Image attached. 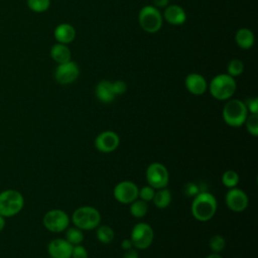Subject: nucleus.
I'll use <instances>...</instances> for the list:
<instances>
[{"label": "nucleus", "mask_w": 258, "mask_h": 258, "mask_svg": "<svg viewBox=\"0 0 258 258\" xmlns=\"http://www.w3.org/2000/svg\"><path fill=\"white\" fill-rule=\"evenodd\" d=\"M217 200L209 191H200L194 197L190 211L192 217L201 222L211 220L217 211Z\"/></svg>", "instance_id": "1"}, {"label": "nucleus", "mask_w": 258, "mask_h": 258, "mask_svg": "<svg viewBox=\"0 0 258 258\" xmlns=\"http://www.w3.org/2000/svg\"><path fill=\"white\" fill-rule=\"evenodd\" d=\"M236 82L228 74H220L214 77L210 83L211 95L220 101L230 99L236 92Z\"/></svg>", "instance_id": "2"}, {"label": "nucleus", "mask_w": 258, "mask_h": 258, "mask_svg": "<svg viewBox=\"0 0 258 258\" xmlns=\"http://www.w3.org/2000/svg\"><path fill=\"white\" fill-rule=\"evenodd\" d=\"M222 116L227 125L231 127H240L244 124L248 116V110L244 102L238 99H233L225 104Z\"/></svg>", "instance_id": "3"}, {"label": "nucleus", "mask_w": 258, "mask_h": 258, "mask_svg": "<svg viewBox=\"0 0 258 258\" xmlns=\"http://www.w3.org/2000/svg\"><path fill=\"white\" fill-rule=\"evenodd\" d=\"M24 206L22 194L16 189H5L0 192V215L4 218L17 215Z\"/></svg>", "instance_id": "4"}, {"label": "nucleus", "mask_w": 258, "mask_h": 258, "mask_svg": "<svg viewBox=\"0 0 258 258\" xmlns=\"http://www.w3.org/2000/svg\"><path fill=\"white\" fill-rule=\"evenodd\" d=\"M75 227L81 230L96 229L101 222V215L97 209L91 206L78 208L72 217Z\"/></svg>", "instance_id": "5"}, {"label": "nucleus", "mask_w": 258, "mask_h": 258, "mask_svg": "<svg viewBox=\"0 0 258 258\" xmlns=\"http://www.w3.org/2000/svg\"><path fill=\"white\" fill-rule=\"evenodd\" d=\"M138 21L145 32L155 33L162 26V15L158 8L153 5H146L140 9Z\"/></svg>", "instance_id": "6"}, {"label": "nucleus", "mask_w": 258, "mask_h": 258, "mask_svg": "<svg viewBox=\"0 0 258 258\" xmlns=\"http://www.w3.org/2000/svg\"><path fill=\"white\" fill-rule=\"evenodd\" d=\"M146 180L148 185L154 189L166 187L169 181V173L167 168L160 162H152L146 169Z\"/></svg>", "instance_id": "7"}, {"label": "nucleus", "mask_w": 258, "mask_h": 258, "mask_svg": "<svg viewBox=\"0 0 258 258\" xmlns=\"http://www.w3.org/2000/svg\"><path fill=\"white\" fill-rule=\"evenodd\" d=\"M153 230L150 225L146 223H137L134 225L130 235V240L133 247L139 250L147 249L153 242Z\"/></svg>", "instance_id": "8"}, {"label": "nucleus", "mask_w": 258, "mask_h": 258, "mask_svg": "<svg viewBox=\"0 0 258 258\" xmlns=\"http://www.w3.org/2000/svg\"><path fill=\"white\" fill-rule=\"evenodd\" d=\"M42 223L49 232L60 233L69 227L70 218L64 211L53 209L44 214Z\"/></svg>", "instance_id": "9"}, {"label": "nucleus", "mask_w": 258, "mask_h": 258, "mask_svg": "<svg viewBox=\"0 0 258 258\" xmlns=\"http://www.w3.org/2000/svg\"><path fill=\"white\" fill-rule=\"evenodd\" d=\"M79 75V66L74 60L58 63L54 70V79L60 85H69L74 83L78 79Z\"/></svg>", "instance_id": "10"}, {"label": "nucleus", "mask_w": 258, "mask_h": 258, "mask_svg": "<svg viewBox=\"0 0 258 258\" xmlns=\"http://www.w3.org/2000/svg\"><path fill=\"white\" fill-rule=\"evenodd\" d=\"M139 188L137 184L130 180H123L117 183L113 189L116 201L121 204H130L138 198Z\"/></svg>", "instance_id": "11"}, {"label": "nucleus", "mask_w": 258, "mask_h": 258, "mask_svg": "<svg viewBox=\"0 0 258 258\" xmlns=\"http://www.w3.org/2000/svg\"><path fill=\"white\" fill-rule=\"evenodd\" d=\"M120 139L116 132L107 130L99 133L95 138V147L103 153H110L117 149Z\"/></svg>", "instance_id": "12"}, {"label": "nucleus", "mask_w": 258, "mask_h": 258, "mask_svg": "<svg viewBox=\"0 0 258 258\" xmlns=\"http://www.w3.org/2000/svg\"><path fill=\"white\" fill-rule=\"evenodd\" d=\"M225 202L227 207L233 212H242L248 206V197L247 195L240 188L232 187L226 192Z\"/></svg>", "instance_id": "13"}, {"label": "nucleus", "mask_w": 258, "mask_h": 258, "mask_svg": "<svg viewBox=\"0 0 258 258\" xmlns=\"http://www.w3.org/2000/svg\"><path fill=\"white\" fill-rule=\"evenodd\" d=\"M73 245L66 239H53L47 245V252L53 258H71Z\"/></svg>", "instance_id": "14"}, {"label": "nucleus", "mask_w": 258, "mask_h": 258, "mask_svg": "<svg viewBox=\"0 0 258 258\" xmlns=\"http://www.w3.org/2000/svg\"><path fill=\"white\" fill-rule=\"evenodd\" d=\"M184 85L186 90L196 96L203 95L207 89H208V84L206 79L197 73H191L188 74L184 80Z\"/></svg>", "instance_id": "15"}, {"label": "nucleus", "mask_w": 258, "mask_h": 258, "mask_svg": "<svg viewBox=\"0 0 258 258\" xmlns=\"http://www.w3.org/2000/svg\"><path fill=\"white\" fill-rule=\"evenodd\" d=\"M164 19L171 25H181L186 20V14L179 5H167L163 12Z\"/></svg>", "instance_id": "16"}, {"label": "nucleus", "mask_w": 258, "mask_h": 258, "mask_svg": "<svg viewBox=\"0 0 258 258\" xmlns=\"http://www.w3.org/2000/svg\"><path fill=\"white\" fill-rule=\"evenodd\" d=\"M95 95L97 99L104 104L111 103L116 97L112 89V83L108 80H102L97 84L95 88Z\"/></svg>", "instance_id": "17"}, {"label": "nucleus", "mask_w": 258, "mask_h": 258, "mask_svg": "<svg viewBox=\"0 0 258 258\" xmlns=\"http://www.w3.org/2000/svg\"><path fill=\"white\" fill-rule=\"evenodd\" d=\"M53 35L57 42L68 44L75 39L76 29L69 23H60L55 27Z\"/></svg>", "instance_id": "18"}, {"label": "nucleus", "mask_w": 258, "mask_h": 258, "mask_svg": "<svg viewBox=\"0 0 258 258\" xmlns=\"http://www.w3.org/2000/svg\"><path fill=\"white\" fill-rule=\"evenodd\" d=\"M50 56L57 63H63L72 60V52L67 44L55 43L50 48Z\"/></svg>", "instance_id": "19"}, {"label": "nucleus", "mask_w": 258, "mask_h": 258, "mask_svg": "<svg viewBox=\"0 0 258 258\" xmlns=\"http://www.w3.org/2000/svg\"><path fill=\"white\" fill-rule=\"evenodd\" d=\"M235 40L237 45L242 49H249L254 44V34L248 28H240L235 34Z\"/></svg>", "instance_id": "20"}, {"label": "nucleus", "mask_w": 258, "mask_h": 258, "mask_svg": "<svg viewBox=\"0 0 258 258\" xmlns=\"http://www.w3.org/2000/svg\"><path fill=\"white\" fill-rule=\"evenodd\" d=\"M152 201L156 208L165 209L169 206L171 202V192L166 187L159 188L157 191L154 192Z\"/></svg>", "instance_id": "21"}, {"label": "nucleus", "mask_w": 258, "mask_h": 258, "mask_svg": "<svg viewBox=\"0 0 258 258\" xmlns=\"http://www.w3.org/2000/svg\"><path fill=\"white\" fill-rule=\"evenodd\" d=\"M129 211H130V214L134 218H138V219L143 218L147 214V211H148L147 202L136 199L135 201L130 203Z\"/></svg>", "instance_id": "22"}, {"label": "nucleus", "mask_w": 258, "mask_h": 258, "mask_svg": "<svg viewBox=\"0 0 258 258\" xmlns=\"http://www.w3.org/2000/svg\"><path fill=\"white\" fill-rule=\"evenodd\" d=\"M114 236H115L114 231L110 226L102 225V226L97 227L96 237L101 243H103V244L111 243L114 239Z\"/></svg>", "instance_id": "23"}, {"label": "nucleus", "mask_w": 258, "mask_h": 258, "mask_svg": "<svg viewBox=\"0 0 258 258\" xmlns=\"http://www.w3.org/2000/svg\"><path fill=\"white\" fill-rule=\"evenodd\" d=\"M66 240L69 243H71L73 246L79 245L84 240V234L81 229L77 227H72V228H69L66 232Z\"/></svg>", "instance_id": "24"}, {"label": "nucleus", "mask_w": 258, "mask_h": 258, "mask_svg": "<svg viewBox=\"0 0 258 258\" xmlns=\"http://www.w3.org/2000/svg\"><path fill=\"white\" fill-rule=\"evenodd\" d=\"M239 182V175L235 170H226L222 175V183L228 187H235Z\"/></svg>", "instance_id": "25"}, {"label": "nucleus", "mask_w": 258, "mask_h": 258, "mask_svg": "<svg viewBox=\"0 0 258 258\" xmlns=\"http://www.w3.org/2000/svg\"><path fill=\"white\" fill-rule=\"evenodd\" d=\"M243 71H244V63L242 60L238 58L231 59L227 66L228 75L233 78L240 76L243 73Z\"/></svg>", "instance_id": "26"}, {"label": "nucleus", "mask_w": 258, "mask_h": 258, "mask_svg": "<svg viewBox=\"0 0 258 258\" xmlns=\"http://www.w3.org/2000/svg\"><path fill=\"white\" fill-rule=\"evenodd\" d=\"M244 124L250 135L254 137L258 136V114L248 115Z\"/></svg>", "instance_id": "27"}, {"label": "nucleus", "mask_w": 258, "mask_h": 258, "mask_svg": "<svg viewBox=\"0 0 258 258\" xmlns=\"http://www.w3.org/2000/svg\"><path fill=\"white\" fill-rule=\"evenodd\" d=\"M26 2L28 8L37 13L46 11L50 6V0H27Z\"/></svg>", "instance_id": "28"}, {"label": "nucleus", "mask_w": 258, "mask_h": 258, "mask_svg": "<svg viewBox=\"0 0 258 258\" xmlns=\"http://www.w3.org/2000/svg\"><path fill=\"white\" fill-rule=\"evenodd\" d=\"M209 246L214 253H219L225 248L226 240L221 235H214L209 241Z\"/></svg>", "instance_id": "29"}, {"label": "nucleus", "mask_w": 258, "mask_h": 258, "mask_svg": "<svg viewBox=\"0 0 258 258\" xmlns=\"http://www.w3.org/2000/svg\"><path fill=\"white\" fill-rule=\"evenodd\" d=\"M154 192H155V190L153 187H151L150 185H146L139 189L138 197L140 198V200H142L144 202H149V201H152Z\"/></svg>", "instance_id": "30"}, {"label": "nucleus", "mask_w": 258, "mask_h": 258, "mask_svg": "<svg viewBox=\"0 0 258 258\" xmlns=\"http://www.w3.org/2000/svg\"><path fill=\"white\" fill-rule=\"evenodd\" d=\"M88 257H89L88 251L84 246H82L81 244L73 246L71 258H88Z\"/></svg>", "instance_id": "31"}, {"label": "nucleus", "mask_w": 258, "mask_h": 258, "mask_svg": "<svg viewBox=\"0 0 258 258\" xmlns=\"http://www.w3.org/2000/svg\"><path fill=\"white\" fill-rule=\"evenodd\" d=\"M112 89L115 96L123 95L127 91V84L124 81L117 80L114 83H112Z\"/></svg>", "instance_id": "32"}, {"label": "nucleus", "mask_w": 258, "mask_h": 258, "mask_svg": "<svg viewBox=\"0 0 258 258\" xmlns=\"http://www.w3.org/2000/svg\"><path fill=\"white\" fill-rule=\"evenodd\" d=\"M245 106L250 112V114H258V99L257 98H250L247 99L245 102Z\"/></svg>", "instance_id": "33"}, {"label": "nucleus", "mask_w": 258, "mask_h": 258, "mask_svg": "<svg viewBox=\"0 0 258 258\" xmlns=\"http://www.w3.org/2000/svg\"><path fill=\"white\" fill-rule=\"evenodd\" d=\"M199 192H200L199 186H198L196 183H194V182H191V181H188V182L185 183V185H184V194H185L186 196H188V197H195V196H197Z\"/></svg>", "instance_id": "34"}, {"label": "nucleus", "mask_w": 258, "mask_h": 258, "mask_svg": "<svg viewBox=\"0 0 258 258\" xmlns=\"http://www.w3.org/2000/svg\"><path fill=\"white\" fill-rule=\"evenodd\" d=\"M122 258H139V256H138L137 251L131 248V249L125 251V253H124Z\"/></svg>", "instance_id": "35"}, {"label": "nucleus", "mask_w": 258, "mask_h": 258, "mask_svg": "<svg viewBox=\"0 0 258 258\" xmlns=\"http://www.w3.org/2000/svg\"><path fill=\"white\" fill-rule=\"evenodd\" d=\"M169 3V0H153V6L156 8H165Z\"/></svg>", "instance_id": "36"}, {"label": "nucleus", "mask_w": 258, "mask_h": 258, "mask_svg": "<svg viewBox=\"0 0 258 258\" xmlns=\"http://www.w3.org/2000/svg\"><path fill=\"white\" fill-rule=\"evenodd\" d=\"M133 247V245H132V242H131V240H130V238L129 239H124V240H122V242H121V248L123 249V250H129V249H131Z\"/></svg>", "instance_id": "37"}, {"label": "nucleus", "mask_w": 258, "mask_h": 258, "mask_svg": "<svg viewBox=\"0 0 258 258\" xmlns=\"http://www.w3.org/2000/svg\"><path fill=\"white\" fill-rule=\"evenodd\" d=\"M4 227H5V218L0 215V232H2Z\"/></svg>", "instance_id": "38"}, {"label": "nucleus", "mask_w": 258, "mask_h": 258, "mask_svg": "<svg viewBox=\"0 0 258 258\" xmlns=\"http://www.w3.org/2000/svg\"><path fill=\"white\" fill-rule=\"evenodd\" d=\"M206 258H223V257L220 254H218V253H213V254L208 255Z\"/></svg>", "instance_id": "39"}, {"label": "nucleus", "mask_w": 258, "mask_h": 258, "mask_svg": "<svg viewBox=\"0 0 258 258\" xmlns=\"http://www.w3.org/2000/svg\"><path fill=\"white\" fill-rule=\"evenodd\" d=\"M49 258H53V257H50V256H49Z\"/></svg>", "instance_id": "40"}]
</instances>
